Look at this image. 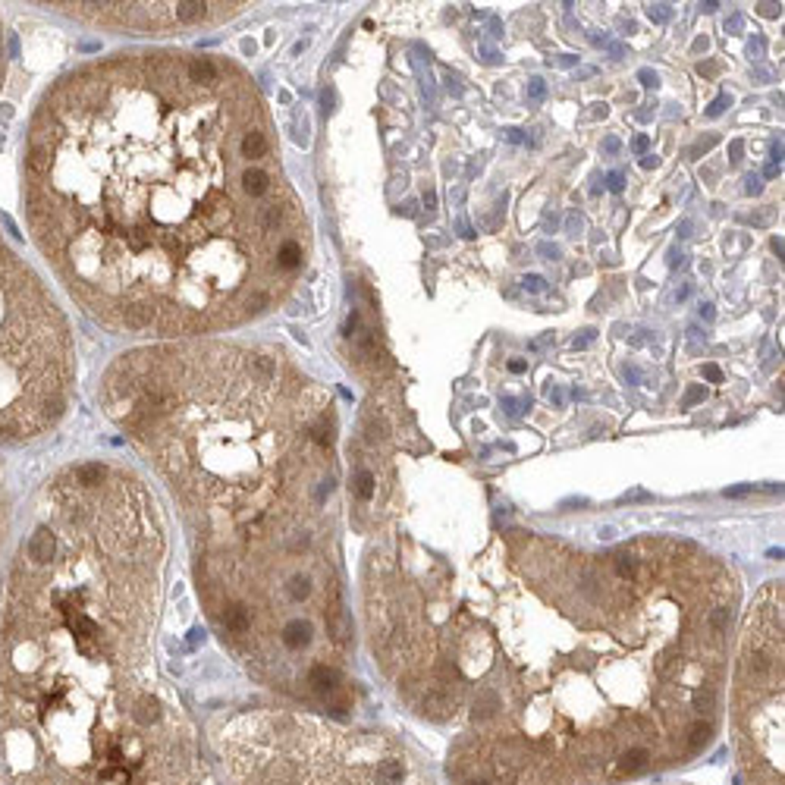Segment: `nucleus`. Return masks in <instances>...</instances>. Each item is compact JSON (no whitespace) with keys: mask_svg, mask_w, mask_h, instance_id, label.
Segmentation results:
<instances>
[{"mask_svg":"<svg viewBox=\"0 0 785 785\" xmlns=\"http://www.w3.org/2000/svg\"><path fill=\"white\" fill-rule=\"evenodd\" d=\"M701 317H703V321H713V317H716L713 305H701Z\"/></svg>","mask_w":785,"mask_h":785,"instance_id":"obj_18","label":"nucleus"},{"mask_svg":"<svg viewBox=\"0 0 785 785\" xmlns=\"http://www.w3.org/2000/svg\"><path fill=\"white\" fill-rule=\"evenodd\" d=\"M703 377L710 380V383H722V371L716 365H703Z\"/></svg>","mask_w":785,"mask_h":785,"instance_id":"obj_8","label":"nucleus"},{"mask_svg":"<svg viewBox=\"0 0 785 785\" xmlns=\"http://www.w3.org/2000/svg\"><path fill=\"white\" fill-rule=\"evenodd\" d=\"M160 556L129 471L47 484L0 594V785H214L154 691Z\"/></svg>","mask_w":785,"mask_h":785,"instance_id":"obj_2","label":"nucleus"},{"mask_svg":"<svg viewBox=\"0 0 785 785\" xmlns=\"http://www.w3.org/2000/svg\"><path fill=\"white\" fill-rule=\"evenodd\" d=\"M233 70L195 82L183 54L66 76L26 151L41 252L101 321L204 333L258 317L305 264V229L277 158L245 154L264 123Z\"/></svg>","mask_w":785,"mask_h":785,"instance_id":"obj_1","label":"nucleus"},{"mask_svg":"<svg viewBox=\"0 0 785 785\" xmlns=\"http://www.w3.org/2000/svg\"><path fill=\"white\" fill-rule=\"evenodd\" d=\"M647 13H650V20H657V22H666V20H669V7H663V3H660V7H650Z\"/></svg>","mask_w":785,"mask_h":785,"instance_id":"obj_11","label":"nucleus"},{"mask_svg":"<svg viewBox=\"0 0 785 785\" xmlns=\"http://www.w3.org/2000/svg\"><path fill=\"white\" fill-rule=\"evenodd\" d=\"M355 496H358L361 503H367V500H374V471L371 468H358L355 471Z\"/></svg>","mask_w":785,"mask_h":785,"instance_id":"obj_7","label":"nucleus"},{"mask_svg":"<svg viewBox=\"0 0 785 785\" xmlns=\"http://www.w3.org/2000/svg\"><path fill=\"white\" fill-rule=\"evenodd\" d=\"M170 7L176 22H201L211 13V3H201V0H179V3H170Z\"/></svg>","mask_w":785,"mask_h":785,"instance_id":"obj_6","label":"nucleus"},{"mask_svg":"<svg viewBox=\"0 0 785 785\" xmlns=\"http://www.w3.org/2000/svg\"><path fill=\"white\" fill-rule=\"evenodd\" d=\"M638 79H641L644 85H657V76H653L650 70H641V73H638Z\"/></svg>","mask_w":785,"mask_h":785,"instance_id":"obj_17","label":"nucleus"},{"mask_svg":"<svg viewBox=\"0 0 785 785\" xmlns=\"http://www.w3.org/2000/svg\"><path fill=\"white\" fill-rule=\"evenodd\" d=\"M521 286H525V289H531V292H540V289H544V277H534V273H531V277L521 280Z\"/></svg>","mask_w":785,"mask_h":785,"instance_id":"obj_10","label":"nucleus"},{"mask_svg":"<svg viewBox=\"0 0 785 785\" xmlns=\"http://www.w3.org/2000/svg\"><path fill=\"white\" fill-rule=\"evenodd\" d=\"M747 490H751V487H735V490H729V496H745Z\"/></svg>","mask_w":785,"mask_h":785,"instance_id":"obj_23","label":"nucleus"},{"mask_svg":"<svg viewBox=\"0 0 785 785\" xmlns=\"http://www.w3.org/2000/svg\"><path fill=\"white\" fill-rule=\"evenodd\" d=\"M603 148H607L609 154H616V151H619V139H607V142H603Z\"/></svg>","mask_w":785,"mask_h":785,"instance_id":"obj_19","label":"nucleus"},{"mask_svg":"<svg viewBox=\"0 0 785 785\" xmlns=\"http://www.w3.org/2000/svg\"><path fill=\"white\" fill-rule=\"evenodd\" d=\"M525 367H528L525 361H509V371H515V374H521V371H525Z\"/></svg>","mask_w":785,"mask_h":785,"instance_id":"obj_22","label":"nucleus"},{"mask_svg":"<svg viewBox=\"0 0 785 785\" xmlns=\"http://www.w3.org/2000/svg\"><path fill=\"white\" fill-rule=\"evenodd\" d=\"M641 167H644V170H653V167H657V158H653V154H647V158L641 160Z\"/></svg>","mask_w":785,"mask_h":785,"instance_id":"obj_21","label":"nucleus"},{"mask_svg":"<svg viewBox=\"0 0 785 785\" xmlns=\"http://www.w3.org/2000/svg\"><path fill=\"white\" fill-rule=\"evenodd\" d=\"M741 763L751 785H782V581L751 607L738 663Z\"/></svg>","mask_w":785,"mask_h":785,"instance_id":"obj_5","label":"nucleus"},{"mask_svg":"<svg viewBox=\"0 0 785 785\" xmlns=\"http://www.w3.org/2000/svg\"><path fill=\"white\" fill-rule=\"evenodd\" d=\"M70 333L41 280L0 245V440L45 434L66 409Z\"/></svg>","mask_w":785,"mask_h":785,"instance_id":"obj_4","label":"nucleus"},{"mask_svg":"<svg viewBox=\"0 0 785 785\" xmlns=\"http://www.w3.org/2000/svg\"><path fill=\"white\" fill-rule=\"evenodd\" d=\"M697 399H703V390H701V386H694V390H691V392H688V396H685V402H682V406H685V409H688V406H694V402H697Z\"/></svg>","mask_w":785,"mask_h":785,"instance_id":"obj_13","label":"nucleus"},{"mask_svg":"<svg viewBox=\"0 0 785 785\" xmlns=\"http://www.w3.org/2000/svg\"><path fill=\"white\" fill-rule=\"evenodd\" d=\"M236 785H421L390 738L333 729L292 710H252L217 735Z\"/></svg>","mask_w":785,"mask_h":785,"instance_id":"obj_3","label":"nucleus"},{"mask_svg":"<svg viewBox=\"0 0 785 785\" xmlns=\"http://www.w3.org/2000/svg\"><path fill=\"white\" fill-rule=\"evenodd\" d=\"M747 192H751V195H757V192H760V179L757 176L747 179Z\"/></svg>","mask_w":785,"mask_h":785,"instance_id":"obj_20","label":"nucleus"},{"mask_svg":"<svg viewBox=\"0 0 785 785\" xmlns=\"http://www.w3.org/2000/svg\"><path fill=\"white\" fill-rule=\"evenodd\" d=\"M544 82H540V79H531V85H528V95L531 98H544Z\"/></svg>","mask_w":785,"mask_h":785,"instance_id":"obj_12","label":"nucleus"},{"mask_svg":"<svg viewBox=\"0 0 785 785\" xmlns=\"http://www.w3.org/2000/svg\"><path fill=\"white\" fill-rule=\"evenodd\" d=\"M647 145H650V139H647V135H638V139L632 142V148H634L638 154H644V151H647Z\"/></svg>","mask_w":785,"mask_h":785,"instance_id":"obj_15","label":"nucleus"},{"mask_svg":"<svg viewBox=\"0 0 785 785\" xmlns=\"http://www.w3.org/2000/svg\"><path fill=\"white\" fill-rule=\"evenodd\" d=\"M553 342V333H544V336H538V340L531 342V349H544V346H550Z\"/></svg>","mask_w":785,"mask_h":785,"instance_id":"obj_16","label":"nucleus"},{"mask_svg":"<svg viewBox=\"0 0 785 785\" xmlns=\"http://www.w3.org/2000/svg\"><path fill=\"white\" fill-rule=\"evenodd\" d=\"M726 104H729V95H719V98H716L713 104H710V110H707V114H710V116H719L722 110H726Z\"/></svg>","mask_w":785,"mask_h":785,"instance_id":"obj_9","label":"nucleus"},{"mask_svg":"<svg viewBox=\"0 0 785 785\" xmlns=\"http://www.w3.org/2000/svg\"><path fill=\"white\" fill-rule=\"evenodd\" d=\"M622 185H625L622 173H609V189H613V192H622Z\"/></svg>","mask_w":785,"mask_h":785,"instance_id":"obj_14","label":"nucleus"},{"mask_svg":"<svg viewBox=\"0 0 785 785\" xmlns=\"http://www.w3.org/2000/svg\"><path fill=\"white\" fill-rule=\"evenodd\" d=\"M0 57H3V54H0ZM0 76H3V60H0Z\"/></svg>","mask_w":785,"mask_h":785,"instance_id":"obj_24","label":"nucleus"},{"mask_svg":"<svg viewBox=\"0 0 785 785\" xmlns=\"http://www.w3.org/2000/svg\"><path fill=\"white\" fill-rule=\"evenodd\" d=\"M471 785H487V782H471Z\"/></svg>","mask_w":785,"mask_h":785,"instance_id":"obj_25","label":"nucleus"}]
</instances>
